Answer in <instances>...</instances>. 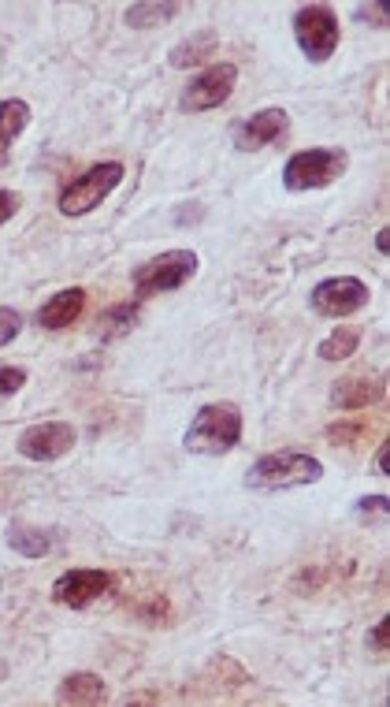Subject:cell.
Returning a JSON list of instances; mask_svg holds the SVG:
<instances>
[{
    "label": "cell",
    "instance_id": "cell-18",
    "mask_svg": "<svg viewBox=\"0 0 390 707\" xmlns=\"http://www.w3.org/2000/svg\"><path fill=\"white\" fill-rule=\"evenodd\" d=\"M216 45H219V38L213 34V30H202V34L178 41V45L172 49V57H167V64L172 68H202V64H208V57L216 53Z\"/></svg>",
    "mask_w": 390,
    "mask_h": 707
},
{
    "label": "cell",
    "instance_id": "cell-15",
    "mask_svg": "<svg viewBox=\"0 0 390 707\" xmlns=\"http://www.w3.org/2000/svg\"><path fill=\"white\" fill-rule=\"evenodd\" d=\"M142 325V301L131 298V301H115V306H109L104 314L98 317V339L101 342H115L123 336H131L134 328Z\"/></svg>",
    "mask_w": 390,
    "mask_h": 707
},
{
    "label": "cell",
    "instance_id": "cell-27",
    "mask_svg": "<svg viewBox=\"0 0 390 707\" xmlns=\"http://www.w3.org/2000/svg\"><path fill=\"white\" fill-rule=\"evenodd\" d=\"M372 473H376V477H390V443H379V447H376Z\"/></svg>",
    "mask_w": 390,
    "mask_h": 707
},
{
    "label": "cell",
    "instance_id": "cell-24",
    "mask_svg": "<svg viewBox=\"0 0 390 707\" xmlns=\"http://www.w3.org/2000/svg\"><path fill=\"white\" fill-rule=\"evenodd\" d=\"M27 369H19V366H4L0 369V399H8V395H16V391H23L27 388Z\"/></svg>",
    "mask_w": 390,
    "mask_h": 707
},
{
    "label": "cell",
    "instance_id": "cell-22",
    "mask_svg": "<svg viewBox=\"0 0 390 707\" xmlns=\"http://www.w3.org/2000/svg\"><path fill=\"white\" fill-rule=\"evenodd\" d=\"M19 331H23V314H19V309H12V306H0V347L16 342Z\"/></svg>",
    "mask_w": 390,
    "mask_h": 707
},
{
    "label": "cell",
    "instance_id": "cell-1",
    "mask_svg": "<svg viewBox=\"0 0 390 707\" xmlns=\"http://www.w3.org/2000/svg\"><path fill=\"white\" fill-rule=\"evenodd\" d=\"M242 440V410L235 402H208L194 413L189 429L183 436V451L205 454V459H219L230 454Z\"/></svg>",
    "mask_w": 390,
    "mask_h": 707
},
{
    "label": "cell",
    "instance_id": "cell-9",
    "mask_svg": "<svg viewBox=\"0 0 390 707\" xmlns=\"http://www.w3.org/2000/svg\"><path fill=\"white\" fill-rule=\"evenodd\" d=\"M290 134V112L287 109H257L249 116H242L235 127H230V139H235V150L242 153H260L268 145L283 142Z\"/></svg>",
    "mask_w": 390,
    "mask_h": 707
},
{
    "label": "cell",
    "instance_id": "cell-4",
    "mask_svg": "<svg viewBox=\"0 0 390 707\" xmlns=\"http://www.w3.org/2000/svg\"><path fill=\"white\" fill-rule=\"evenodd\" d=\"M197 265H202V262H197L194 249H164V254L150 257V262L138 265L131 273L134 298L150 301L156 295H167V290L186 287L189 279L197 276Z\"/></svg>",
    "mask_w": 390,
    "mask_h": 707
},
{
    "label": "cell",
    "instance_id": "cell-2",
    "mask_svg": "<svg viewBox=\"0 0 390 707\" xmlns=\"http://www.w3.org/2000/svg\"><path fill=\"white\" fill-rule=\"evenodd\" d=\"M324 477V462L312 459L305 451H271L260 454L257 462L246 470V488L249 492H287V488H305L316 484Z\"/></svg>",
    "mask_w": 390,
    "mask_h": 707
},
{
    "label": "cell",
    "instance_id": "cell-25",
    "mask_svg": "<svg viewBox=\"0 0 390 707\" xmlns=\"http://www.w3.org/2000/svg\"><path fill=\"white\" fill-rule=\"evenodd\" d=\"M390 514V499L387 495H361L357 499V518H387Z\"/></svg>",
    "mask_w": 390,
    "mask_h": 707
},
{
    "label": "cell",
    "instance_id": "cell-6",
    "mask_svg": "<svg viewBox=\"0 0 390 707\" xmlns=\"http://www.w3.org/2000/svg\"><path fill=\"white\" fill-rule=\"evenodd\" d=\"M294 41H298L301 57L309 60V64H328L342 41V27L335 8L328 4L298 8V16H294Z\"/></svg>",
    "mask_w": 390,
    "mask_h": 707
},
{
    "label": "cell",
    "instance_id": "cell-7",
    "mask_svg": "<svg viewBox=\"0 0 390 707\" xmlns=\"http://www.w3.org/2000/svg\"><path fill=\"white\" fill-rule=\"evenodd\" d=\"M235 86H238V64H208L183 86L178 109L189 112V116H194V112H213L219 105H227Z\"/></svg>",
    "mask_w": 390,
    "mask_h": 707
},
{
    "label": "cell",
    "instance_id": "cell-23",
    "mask_svg": "<svg viewBox=\"0 0 390 707\" xmlns=\"http://www.w3.org/2000/svg\"><path fill=\"white\" fill-rule=\"evenodd\" d=\"M365 644H368V652H372V655H379V659H383V655L390 652V618H379L376 626L368 629Z\"/></svg>",
    "mask_w": 390,
    "mask_h": 707
},
{
    "label": "cell",
    "instance_id": "cell-29",
    "mask_svg": "<svg viewBox=\"0 0 390 707\" xmlns=\"http://www.w3.org/2000/svg\"><path fill=\"white\" fill-rule=\"evenodd\" d=\"M4 678H8V663L0 659V682H4Z\"/></svg>",
    "mask_w": 390,
    "mask_h": 707
},
{
    "label": "cell",
    "instance_id": "cell-26",
    "mask_svg": "<svg viewBox=\"0 0 390 707\" xmlns=\"http://www.w3.org/2000/svg\"><path fill=\"white\" fill-rule=\"evenodd\" d=\"M19 209H23V197H19L16 191H0V227L12 221Z\"/></svg>",
    "mask_w": 390,
    "mask_h": 707
},
{
    "label": "cell",
    "instance_id": "cell-10",
    "mask_svg": "<svg viewBox=\"0 0 390 707\" xmlns=\"http://www.w3.org/2000/svg\"><path fill=\"white\" fill-rule=\"evenodd\" d=\"M79 443L75 424L68 421H41L30 424L27 432H19L16 451L30 462H60L63 454H71V447Z\"/></svg>",
    "mask_w": 390,
    "mask_h": 707
},
{
    "label": "cell",
    "instance_id": "cell-19",
    "mask_svg": "<svg viewBox=\"0 0 390 707\" xmlns=\"http://www.w3.org/2000/svg\"><path fill=\"white\" fill-rule=\"evenodd\" d=\"M178 12H183V4H161V0H150V4H131L123 12L126 27L131 30H150V27H167L172 19H178Z\"/></svg>",
    "mask_w": 390,
    "mask_h": 707
},
{
    "label": "cell",
    "instance_id": "cell-17",
    "mask_svg": "<svg viewBox=\"0 0 390 707\" xmlns=\"http://www.w3.org/2000/svg\"><path fill=\"white\" fill-rule=\"evenodd\" d=\"M8 547L23 559H45L52 547H57V529H38V525H8Z\"/></svg>",
    "mask_w": 390,
    "mask_h": 707
},
{
    "label": "cell",
    "instance_id": "cell-5",
    "mask_svg": "<svg viewBox=\"0 0 390 707\" xmlns=\"http://www.w3.org/2000/svg\"><path fill=\"white\" fill-rule=\"evenodd\" d=\"M120 183H123V164H120V161L90 164V168L82 172L79 180H71V183L60 191L57 209H60L63 216H71V221H75V216H86V213L98 209V205H101L104 197H109Z\"/></svg>",
    "mask_w": 390,
    "mask_h": 707
},
{
    "label": "cell",
    "instance_id": "cell-13",
    "mask_svg": "<svg viewBox=\"0 0 390 707\" xmlns=\"http://www.w3.org/2000/svg\"><path fill=\"white\" fill-rule=\"evenodd\" d=\"M387 399V380H353L346 377L331 388V407L335 410H365Z\"/></svg>",
    "mask_w": 390,
    "mask_h": 707
},
{
    "label": "cell",
    "instance_id": "cell-3",
    "mask_svg": "<svg viewBox=\"0 0 390 707\" xmlns=\"http://www.w3.org/2000/svg\"><path fill=\"white\" fill-rule=\"evenodd\" d=\"M350 168V153L339 145H320V150H298L283 164V191L287 194H309L339 183Z\"/></svg>",
    "mask_w": 390,
    "mask_h": 707
},
{
    "label": "cell",
    "instance_id": "cell-12",
    "mask_svg": "<svg viewBox=\"0 0 390 707\" xmlns=\"http://www.w3.org/2000/svg\"><path fill=\"white\" fill-rule=\"evenodd\" d=\"M86 309V290L82 287H63L60 295H52L45 306L38 309V325L45 331H63L71 328Z\"/></svg>",
    "mask_w": 390,
    "mask_h": 707
},
{
    "label": "cell",
    "instance_id": "cell-20",
    "mask_svg": "<svg viewBox=\"0 0 390 707\" xmlns=\"http://www.w3.org/2000/svg\"><path fill=\"white\" fill-rule=\"evenodd\" d=\"M357 347H361V328L339 325L328 339L320 342V358L324 361H342V358H350V354H357Z\"/></svg>",
    "mask_w": 390,
    "mask_h": 707
},
{
    "label": "cell",
    "instance_id": "cell-8",
    "mask_svg": "<svg viewBox=\"0 0 390 707\" xmlns=\"http://www.w3.org/2000/svg\"><path fill=\"white\" fill-rule=\"evenodd\" d=\"M368 298H372V290H368L365 279H357V276H331V279H324V284L312 287L309 306H312V314L342 320V317H353L357 309H365Z\"/></svg>",
    "mask_w": 390,
    "mask_h": 707
},
{
    "label": "cell",
    "instance_id": "cell-16",
    "mask_svg": "<svg viewBox=\"0 0 390 707\" xmlns=\"http://www.w3.org/2000/svg\"><path fill=\"white\" fill-rule=\"evenodd\" d=\"M27 127H30V105H27V101L23 98L0 101V168H8V161H12V145Z\"/></svg>",
    "mask_w": 390,
    "mask_h": 707
},
{
    "label": "cell",
    "instance_id": "cell-28",
    "mask_svg": "<svg viewBox=\"0 0 390 707\" xmlns=\"http://www.w3.org/2000/svg\"><path fill=\"white\" fill-rule=\"evenodd\" d=\"M376 249L379 254H390V227H379L376 232Z\"/></svg>",
    "mask_w": 390,
    "mask_h": 707
},
{
    "label": "cell",
    "instance_id": "cell-21",
    "mask_svg": "<svg viewBox=\"0 0 390 707\" xmlns=\"http://www.w3.org/2000/svg\"><path fill=\"white\" fill-rule=\"evenodd\" d=\"M353 19H357V23H365V27H372V30H387V23H390L387 8L376 4V0H368V4H357L353 8Z\"/></svg>",
    "mask_w": 390,
    "mask_h": 707
},
{
    "label": "cell",
    "instance_id": "cell-14",
    "mask_svg": "<svg viewBox=\"0 0 390 707\" xmlns=\"http://www.w3.org/2000/svg\"><path fill=\"white\" fill-rule=\"evenodd\" d=\"M57 704H68V707L109 704V685H104L98 674L75 670V674H68V678L57 685Z\"/></svg>",
    "mask_w": 390,
    "mask_h": 707
},
{
    "label": "cell",
    "instance_id": "cell-11",
    "mask_svg": "<svg viewBox=\"0 0 390 707\" xmlns=\"http://www.w3.org/2000/svg\"><path fill=\"white\" fill-rule=\"evenodd\" d=\"M115 577L109 570H68V574L57 577L52 585V603L68 611H86L90 603H98L104 592H112Z\"/></svg>",
    "mask_w": 390,
    "mask_h": 707
}]
</instances>
